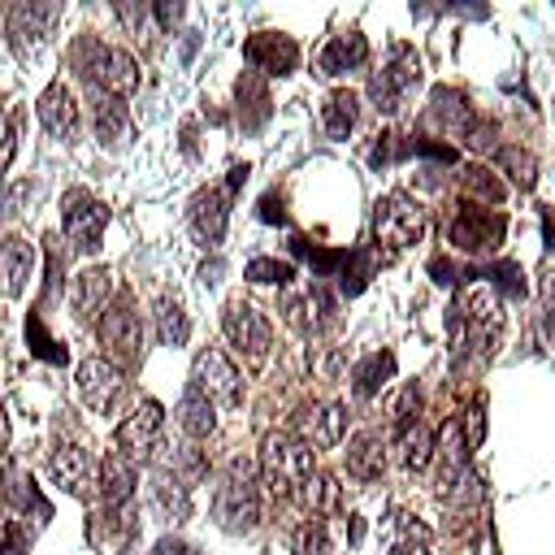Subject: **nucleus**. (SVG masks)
<instances>
[{
  "mask_svg": "<svg viewBox=\"0 0 555 555\" xmlns=\"http://www.w3.org/2000/svg\"><path fill=\"white\" fill-rule=\"evenodd\" d=\"M447 330H451L460 356H464V351H477V356L494 351V343H499V334H503V299H499V291L486 286V282L468 286V291H464V304L451 308Z\"/></svg>",
  "mask_w": 555,
  "mask_h": 555,
  "instance_id": "f257e3e1",
  "label": "nucleus"
},
{
  "mask_svg": "<svg viewBox=\"0 0 555 555\" xmlns=\"http://www.w3.org/2000/svg\"><path fill=\"white\" fill-rule=\"evenodd\" d=\"M425 225H429V217L412 195H403V191L382 195L377 208H373V247H377V256L382 260L403 256L408 247H416L425 238Z\"/></svg>",
  "mask_w": 555,
  "mask_h": 555,
  "instance_id": "f03ea898",
  "label": "nucleus"
},
{
  "mask_svg": "<svg viewBox=\"0 0 555 555\" xmlns=\"http://www.w3.org/2000/svg\"><path fill=\"white\" fill-rule=\"evenodd\" d=\"M312 468H317V455H312V447L304 438H295L291 429L264 434V442H260V477L278 499L299 494V486H304V477Z\"/></svg>",
  "mask_w": 555,
  "mask_h": 555,
  "instance_id": "7ed1b4c3",
  "label": "nucleus"
},
{
  "mask_svg": "<svg viewBox=\"0 0 555 555\" xmlns=\"http://www.w3.org/2000/svg\"><path fill=\"white\" fill-rule=\"evenodd\" d=\"M212 516L225 533H243L260 520V490H256V468L243 460H230V468L217 481L212 494Z\"/></svg>",
  "mask_w": 555,
  "mask_h": 555,
  "instance_id": "20e7f679",
  "label": "nucleus"
},
{
  "mask_svg": "<svg viewBox=\"0 0 555 555\" xmlns=\"http://www.w3.org/2000/svg\"><path fill=\"white\" fill-rule=\"evenodd\" d=\"M74 65L82 69V78H87L100 95L126 100V95L139 87V65H134V56L121 52V48L95 43V39H82V43L74 48Z\"/></svg>",
  "mask_w": 555,
  "mask_h": 555,
  "instance_id": "39448f33",
  "label": "nucleus"
},
{
  "mask_svg": "<svg viewBox=\"0 0 555 555\" xmlns=\"http://www.w3.org/2000/svg\"><path fill=\"white\" fill-rule=\"evenodd\" d=\"M507 234V217L499 208H486V204H473V199H460L455 212L447 217V243L460 247V251H494Z\"/></svg>",
  "mask_w": 555,
  "mask_h": 555,
  "instance_id": "423d86ee",
  "label": "nucleus"
},
{
  "mask_svg": "<svg viewBox=\"0 0 555 555\" xmlns=\"http://www.w3.org/2000/svg\"><path fill=\"white\" fill-rule=\"evenodd\" d=\"M421 82V56L408 43H395L382 61V69H373L369 78V100L377 104V113H399V104L408 100V91Z\"/></svg>",
  "mask_w": 555,
  "mask_h": 555,
  "instance_id": "0eeeda50",
  "label": "nucleus"
},
{
  "mask_svg": "<svg viewBox=\"0 0 555 555\" xmlns=\"http://www.w3.org/2000/svg\"><path fill=\"white\" fill-rule=\"evenodd\" d=\"M100 347H104V360H113L117 369H130L143 360V325H139V312L130 304V295H117L104 317H100Z\"/></svg>",
  "mask_w": 555,
  "mask_h": 555,
  "instance_id": "6e6552de",
  "label": "nucleus"
},
{
  "mask_svg": "<svg viewBox=\"0 0 555 555\" xmlns=\"http://www.w3.org/2000/svg\"><path fill=\"white\" fill-rule=\"evenodd\" d=\"M221 330H225L230 347H234L251 369H260V364L269 360L273 330H269L264 312H256L247 299H225V308H221Z\"/></svg>",
  "mask_w": 555,
  "mask_h": 555,
  "instance_id": "1a4fd4ad",
  "label": "nucleus"
},
{
  "mask_svg": "<svg viewBox=\"0 0 555 555\" xmlns=\"http://www.w3.org/2000/svg\"><path fill=\"white\" fill-rule=\"evenodd\" d=\"M104 225H108V208L91 191H82V186L65 191V199H61V230H65V243L74 251L91 256L100 247V238H104Z\"/></svg>",
  "mask_w": 555,
  "mask_h": 555,
  "instance_id": "9d476101",
  "label": "nucleus"
},
{
  "mask_svg": "<svg viewBox=\"0 0 555 555\" xmlns=\"http://www.w3.org/2000/svg\"><path fill=\"white\" fill-rule=\"evenodd\" d=\"M191 386H195L212 408H238V403H243V377H238L234 360H230L221 347H208V351L195 356Z\"/></svg>",
  "mask_w": 555,
  "mask_h": 555,
  "instance_id": "9b49d317",
  "label": "nucleus"
},
{
  "mask_svg": "<svg viewBox=\"0 0 555 555\" xmlns=\"http://www.w3.org/2000/svg\"><path fill=\"white\" fill-rule=\"evenodd\" d=\"M160 425H165V408H160L156 399H143V403L117 425L113 442H117V451H121L126 460H152V455L160 451Z\"/></svg>",
  "mask_w": 555,
  "mask_h": 555,
  "instance_id": "f8f14e48",
  "label": "nucleus"
},
{
  "mask_svg": "<svg viewBox=\"0 0 555 555\" xmlns=\"http://www.w3.org/2000/svg\"><path fill=\"white\" fill-rule=\"evenodd\" d=\"M48 473H52V481H56L65 494H74V499H95L100 464L91 460L87 447H78V442H61V447L52 451V460H48Z\"/></svg>",
  "mask_w": 555,
  "mask_h": 555,
  "instance_id": "ddd939ff",
  "label": "nucleus"
},
{
  "mask_svg": "<svg viewBox=\"0 0 555 555\" xmlns=\"http://www.w3.org/2000/svg\"><path fill=\"white\" fill-rule=\"evenodd\" d=\"M56 17H61L56 4H13V9H9V43H13V52H17L22 61H30V56L48 43Z\"/></svg>",
  "mask_w": 555,
  "mask_h": 555,
  "instance_id": "4468645a",
  "label": "nucleus"
},
{
  "mask_svg": "<svg viewBox=\"0 0 555 555\" xmlns=\"http://www.w3.org/2000/svg\"><path fill=\"white\" fill-rule=\"evenodd\" d=\"M243 56H247L251 69H260L269 78H286L299 65V43L291 35H282V30H256L243 43Z\"/></svg>",
  "mask_w": 555,
  "mask_h": 555,
  "instance_id": "2eb2a0df",
  "label": "nucleus"
},
{
  "mask_svg": "<svg viewBox=\"0 0 555 555\" xmlns=\"http://www.w3.org/2000/svg\"><path fill=\"white\" fill-rule=\"evenodd\" d=\"M126 382H121V369L104 356H91L78 364V399L91 408V412H113V403L121 399Z\"/></svg>",
  "mask_w": 555,
  "mask_h": 555,
  "instance_id": "dca6fc26",
  "label": "nucleus"
},
{
  "mask_svg": "<svg viewBox=\"0 0 555 555\" xmlns=\"http://www.w3.org/2000/svg\"><path fill=\"white\" fill-rule=\"evenodd\" d=\"M347 429V408L338 399H321V403H304L295 416V438H304L308 447H338Z\"/></svg>",
  "mask_w": 555,
  "mask_h": 555,
  "instance_id": "f3484780",
  "label": "nucleus"
},
{
  "mask_svg": "<svg viewBox=\"0 0 555 555\" xmlns=\"http://www.w3.org/2000/svg\"><path fill=\"white\" fill-rule=\"evenodd\" d=\"M139 490V468L134 460H126L121 451H108L104 464H100V477H95V499L108 507V512H121Z\"/></svg>",
  "mask_w": 555,
  "mask_h": 555,
  "instance_id": "a211bd4d",
  "label": "nucleus"
},
{
  "mask_svg": "<svg viewBox=\"0 0 555 555\" xmlns=\"http://www.w3.org/2000/svg\"><path fill=\"white\" fill-rule=\"evenodd\" d=\"M35 113H39V126H43L48 134L74 139V130H78V100L69 95L65 82H48L43 95L35 100Z\"/></svg>",
  "mask_w": 555,
  "mask_h": 555,
  "instance_id": "6ab92c4d",
  "label": "nucleus"
},
{
  "mask_svg": "<svg viewBox=\"0 0 555 555\" xmlns=\"http://www.w3.org/2000/svg\"><path fill=\"white\" fill-rule=\"evenodd\" d=\"M108 295H113V273L104 264H91L74 278L69 286V308L78 321H95L104 308H108Z\"/></svg>",
  "mask_w": 555,
  "mask_h": 555,
  "instance_id": "aec40b11",
  "label": "nucleus"
},
{
  "mask_svg": "<svg viewBox=\"0 0 555 555\" xmlns=\"http://www.w3.org/2000/svg\"><path fill=\"white\" fill-rule=\"evenodd\" d=\"M369 61V43L360 30H338L321 52H317V74L321 78H338V74H351Z\"/></svg>",
  "mask_w": 555,
  "mask_h": 555,
  "instance_id": "412c9836",
  "label": "nucleus"
},
{
  "mask_svg": "<svg viewBox=\"0 0 555 555\" xmlns=\"http://www.w3.org/2000/svg\"><path fill=\"white\" fill-rule=\"evenodd\" d=\"M30 273H35V243L22 234L0 238V295H9V299L22 295Z\"/></svg>",
  "mask_w": 555,
  "mask_h": 555,
  "instance_id": "4be33fe9",
  "label": "nucleus"
},
{
  "mask_svg": "<svg viewBox=\"0 0 555 555\" xmlns=\"http://www.w3.org/2000/svg\"><path fill=\"white\" fill-rule=\"evenodd\" d=\"M282 312H286V321H291L299 334H321V330L334 321V295L321 291V286H312V291H304V295H286Z\"/></svg>",
  "mask_w": 555,
  "mask_h": 555,
  "instance_id": "5701e85b",
  "label": "nucleus"
},
{
  "mask_svg": "<svg viewBox=\"0 0 555 555\" xmlns=\"http://www.w3.org/2000/svg\"><path fill=\"white\" fill-rule=\"evenodd\" d=\"M225 221H230V195L225 191L208 186V191H199L191 199V225H195V234L204 243H217L225 234Z\"/></svg>",
  "mask_w": 555,
  "mask_h": 555,
  "instance_id": "b1692460",
  "label": "nucleus"
},
{
  "mask_svg": "<svg viewBox=\"0 0 555 555\" xmlns=\"http://www.w3.org/2000/svg\"><path fill=\"white\" fill-rule=\"evenodd\" d=\"M134 538H139V525H134L130 516L108 512V507L91 516V542H95L104 555H126V551L134 546Z\"/></svg>",
  "mask_w": 555,
  "mask_h": 555,
  "instance_id": "393cba45",
  "label": "nucleus"
},
{
  "mask_svg": "<svg viewBox=\"0 0 555 555\" xmlns=\"http://www.w3.org/2000/svg\"><path fill=\"white\" fill-rule=\"evenodd\" d=\"M429 117H434L447 134H455V139H464V134L477 126V113H473V108H468V100H464L460 91H451V87H438V91H434Z\"/></svg>",
  "mask_w": 555,
  "mask_h": 555,
  "instance_id": "a878e982",
  "label": "nucleus"
},
{
  "mask_svg": "<svg viewBox=\"0 0 555 555\" xmlns=\"http://www.w3.org/2000/svg\"><path fill=\"white\" fill-rule=\"evenodd\" d=\"M356 121H360V95L347 91V87L330 91L325 104H321V126H325V134H330V139H347V134L356 130Z\"/></svg>",
  "mask_w": 555,
  "mask_h": 555,
  "instance_id": "bb28decb",
  "label": "nucleus"
},
{
  "mask_svg": "<svg viewBox=\"0 0 555 555\" xmlns=\"http://www.w3.org/2000/svg\"><path fill=\"white\" fill-rule=\"evenodd\" d=\"M395 451H399V464H403L408 473H425V468L434 464V434H429V425H421V421L399 425Z\"/></svg>",
  "mask_w": 555,
  "mask_h": 555,
  "instance_id": "cd10ccee",
  "label": "nucleus"
},
{
  "mask_svg": "<svg viewBox=\"0 0 555 555\" xmlns=\"http://www.w3.org/2000/svg\"><path fill=\"white\" fill-rule=\"evenodd\" d=\"M386 468V442L377 434H356L347 442V473L360 481H377Z\"/></svg>",
  "mask_w": 555,
  "mask_h": 555,
  "instance_id": "c85d7f7f",
  "label": "nucleus"
},
{
  "mask_svg": "<svg viewBox=\"0 0 555 555\" xmlns=\"http://www.w3.org/2000/svg\"><path fill=\"white\" fill-rule=\"evenodd\" d=\"M152 499H156V507L169 516V520H186L191 516V486L165 464V468H156V477H152Z\"/></svg>",
  "mask_w": 555,
  "mask_h": 555,
  "instance_id": "c756f323",
  "label": "nucleus"
},
{
  "mask_svg": "<svg viewBox=\"0 0 555 555\" xmlns=\"http://www.w3.org/2000/svg\"><path fill=\"white\" fill-rule=\"evenodd\" d=\"M390 377H395V356H390V351H369V356L356 360V369H351V386H356L360 399H373Z\"/></svg>",
  "mask_w": 555,
  "mask_h": 555,
  "instance_id": "7c9ffc66",
  "label": "nucleus"
},
{
  "mask_svg": "<svg viewBox=\"0 0 555 555\" xmlns=\"http://www.w3.org/2000/svg\"><path fill=\"white\" fill-rule=\"evenodd\" d=\"M178 425H182V434H191V438H208L212 425H217V408H212L195 386H186L182 399H178Z\"/></svg>",
  "mask_w": 555,
  "mask_h": 555,
  "instance_id": "2f4dec72",
  "label": "nucleus"
},
{
  "mask_svg": "<svg viewBox=\"0 0 555 555\" xmlns=\"http://www.w3.org/2000/svg\"><path fill=\"white\" fill-rule=\"evenodd\" d=\"M126 130H130V108H126V100L100 95V100H95V139H100V143H121Z\"/></svg>",
  "mask_w": 555,
  "mask_h": 555,
  "instance_id": "473e14b6",
  "label": "nucleus"
},
{
  "mask_svg": "<svg viewBox=\"0 0 555 555\" xmlns=\"http://www.w3.org/2000/svg\"><path fill=\"white\" fill-rule=\"evenodd\" d=\"M299 499H304V507L312 512V516H325V512H338V503H343V490H338V481L330 477V473H308L304 477V486H299Z\"/></svg>",
  "mask_w": 555,
  "mask_h": 555,
  "instance_id": "72a5a7b5",
  "label": "nucleus"
},
{
  "mask_svg": "<svg viewBox=\"0 0 555 555\" xmlns=\"http://www.w3.org/2000/svg\"><path fill=\"white\" fill-rule=\"evenodd\" d=\"M460 186H464V199H473V204H503V195H507V186L499 182V173L494 169H486V165H468L464 169V178H460Z\"/></svg>",
  "mask_w": 555,
  "mask_h": 555,
  "instance_id": "f704fd0d",
  "label": "nucleus"
},
{
  "mask_svg": "<svg viewBox=\"0 0 555 555\" xmlns=\"http://www.w3.org/2000/svg\"><path fill=\"white\" fill-rule=\"evenodd\" d=\"M156 334H160V343H169V347H182V343H186L191 321H186V312H182L178 299H160V304H156Z\"/></svg>",
  "mask_w": 555,
  "mask_h": 555,
  "instance_id": "c9c22d12",
  "label": "nucleus"
},
{
  "mask_svg": "<svg viewBox=\"0 0 555 555\" xmlns=\"http://www.w3.org/2000/svg\"><path fill=\"white\" fill-rule=\"evenodd\" d=\"M291 551L295 555H334V542H330V525L321 516H308L295 538H291Z\"/></svg>",
  "mask_w": 555,
  "mask_h": 555,
  "instance_id": "e433bc0d",
  "label": "nucleus"
},
{
  "mask_svg": "<svg viewBox=\"0 0 555 555\" xmlns=\"http://www.w3.org/2000/svg\"><path fill=\"white\" fill-rule=\"evenodd\" d=\"M243 278H247V282H256V286H286V282L295 278V269H291V260H278V256H256V260H247Z\"/></svg>",
  "mask_w": 555,
  "mask_h": 555,
  "instance_id": "4c0bfd02",
  "label": "nucleus"
},
{
  "mask_svg": "<svg viewBox=\"0 0 555 555\" xmlns=\"http://www.w3.org/2000/svg\"><path fill=\"white\" fill-rule=\"evenodd\" d=\"M247 100V108H251V117H247V130H260L264 121H269V91H264V82L256 78V74H243L238 78V104Z\"/></svg>",
  "mask_w": 555,
  "mask_h": 555,
  "instance_id": "58836bf2",
  "label": "nucleus"
},
{
  "mask_svg": "<svg viewBox=\"0 0 555 555\" xmlns=\"http://www.w3.org/2000/svg\"><path fill=\"white\" fill-rule=\"evenodd\" d=\"M499 165L512 173V182H516L520 191H529V186L538 182V160H533L529 152H520V147H503V152H499Z\"/></svg>",
  "mask_w": 555,
  "mask_h": 555,
  "instance_id": "ea45409f",
  "label": "nucleus"
},
{
  "mask_svg": "<svg viewBox=\"0 0 555 555\" xmlns=\"http://www.w3.org/2000/svg\"><path fill=\"white\" fill-rule=\"evenodd\" d=\"M486 286H494V291H507V295H525V269L516 264V260H494V264H486Z\"/></svg>",
  "mask_w": 555,
  "mask_h": 555,
  "instance_id": "a19ab883",
  "label": "nucleus"
},
{
  "mask_svg": "<svg viewBox=\"0 0 555 555\" xmlns=\"http://www.w3.org/2000/svg\"><path fill=\"white\" fill-rule=\"evenodd\" d=\"M26 338H30V351L35 356H43V360H65V351H61V343L56 338H48V330H43V317L39 312H30V321H26Z\"/></svg>",
  "mask_w": 555,
  "mask_h": 555,
  "instance_id": "79ce46f5",
  "label": "nucleus"
},
{
  "mask_svg": "<svg viewBox=\"0 0 555 555\" xmlns=\"http://www.w3.org/2000/svg\"><path fill=\"white\" fill-rule=\"evenodd\" d=\"M464 447L468 451H477L481 442H486V408H481V399H473L468 408H464Z\"/></svg>",
  "mask_w": 555,
  "mask_h": 555,
  "instance_id": "37998d69",
  "label": "nucleus"
},
{
  "mask_svg": "<svg viewBox=\"0 0 555 555\" xmlns=\"http://www.w3.org/2000/svg\"><path fill=\"white\" fill-rule=\"evenodd\" d=\"M416 412H421V390H416V382H408V386L399 390V399H395V425L416 421Z\"/></svg>",
  "mask_w": 555,
  "mask_h": 555,
  "instance_id": "c03bdc74",
  "label": "nucleus"
},
{
  "mask_svg": "<svg viewBox=\"0 0 555 555\" xmlns=\"http://www.w3.org/2000/svg\"><path fill=\"white\" fill-rule=\"evenodd\" d=\"M13 152H17V130H13V121L0 113V178H4L9 160H13Z\"/></svg>",
  "mask_w": 555,
  "mask_h": 555,
  "instance_id": "a18cd8bd",
  "label": "nucleus"
},
{
  "mask_svg": "<svg viewBox=\"0 0 555 555\" xmlns=\"http://www.w3.org/2000/svg\"><path fill=\"white\" fill-rule=\"evenodd\" d=\"M22 195H26V186H9V191H0V221H9V217L22 212V208H17Z\"/></svg>",
  "mask_w": 555,
  "mask_h": 555,
  "instance_id": "49530a36",
  "label": "nucleus"
},
{
  "mask_svg": "<svg viewBox=\"0 0 555 555\" xmlns=\"http://www.w3.org/2000/svg\"><path fill=\"white\" fill-rule=\"evenodd\" d=\"M178 17H182V4H156V22H160L165 30H173Z\"/></svg>",
  "mask_w": 555,
  "mask_h": 555,
  "instance_id": "de8ad7c7",
  "label": "nucleus"
},
{
  "mask_svg": "<svg viewBox=\"0 0 555 555\" xmlns=\"http://www.w3.org/2000/svg\"><path fill=\"white\" fill-rule=\"evenodd\" d=\"M542 238H546V247L555 251V217H551V212H542Z\"/></svg>",
  "mask_w": 555,
  "mask_h": 555,
  "instance_id": "09e8293b",
  "label": "nucleus"
},
{
  "mask_svg": "<svg viewBox=\"0 0 555 555\" xmlns=\"http://www.w3.org/2000/svg\"><path fill=\"white\" fill-rule=\"evenodd\" d=\"M4 447H9V412L0 408V460H4Z\"/></svg>",
  "mask_w": 555,
  "mask_h": 555,
  "instance_id": "8fccbe9b",
  "label": "nucleus"
},
{
  "mask_svg": "<svg viewBox=\"0 0 555 555\" xmlns=\"http://www.w3.org/2000/svg\"><path fill=\"white\" fill-rule=\"evenodd\" d=\"M395 555H429L421 542H403V546H395Z\"/></svg>",
  "mask_w": 555,
  "mask_h": 555,
  "instance_id": "3c124183",
  "label": "nucleus"
}]
</instances>
